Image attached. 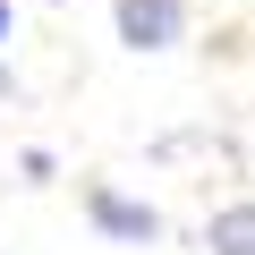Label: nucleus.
I'll use <instances>...</instances> for the list:
<instances>
[{
    "mask_svg": "<svg viewBox=\"0 0 255 255\" xmlns=\"http://www.w3.org/2000/svg\"><path fill=\"white\" fill-rule=\"evenodd\" d=\"M9 94H17V77H9V68H0V102H9Z\"/></svg>",
    "mask_w": 255,
    "mask_h": 255,
    "instance_id": "5",
    "label": "nucleus"
},
{
    "mask_svg": "<svg viewBox=\"0 0 255 255\" xmlns=\"http://www.w3.org/2000/svg\"><path fill=\"white\" fill-rule=\"evenodd\" d=\"M9 26H17V9H9V0H0V43H9Z\"/></svg>",
    "mask_w": 255,
    "mask_h": 255,
    "instance_id": "4",
    "label": "nucleus"
},
{
    "mask_svg": "<svg viewBox=\"0 0 255 255\" xmlns=\"http://www.w3.org/2000/svg\"><path fill=\"white\" fill-rule=\"evenodd\" d=\"M85 221H94L111 247H153V238H162V213H153L145 196L111 187V179H85Z\"/></svg>",
    "mask_w": 255,
    "mask_h": 255,
    "instance_id": "1",
    "label": "nucleus"
},
{
    "mask_svg": "<svg viewBox=\"0 0 255 255\" xmlns=\"http://www.w3.org/2000/svg\"><path fill=\"white\" fill-rule=\"evenodd\" d=\"M204 247L213 255H255V204H221L204 221Z\"/></svg>",
    "mask_w": 255,
    "mask_h": 255,
    "instance_id": "3",
    "label": "nucleus"
},
{
    "mask_svg": "<svg viewBox=\"0 0 255 255\" xmlns=\"http://www.w3.org/2000/svg\"><path fill=\"white\" fill-rule=\"evenodd\" d=\"M111 34L128 51H179L187 43V0H111Z\"/></svg>",
    "mask_w": 255,
    "mask_h": 255,
    "instance_id": "2",
    "label": "nucleus"
}]
</instances>
